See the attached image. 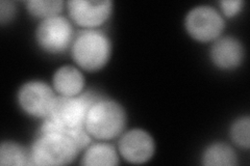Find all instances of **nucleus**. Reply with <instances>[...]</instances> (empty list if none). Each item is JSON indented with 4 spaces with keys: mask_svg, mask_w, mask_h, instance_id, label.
I'll return each mask as SVG.
<instances>
[{
    "mask_svg": "<svg viewBox=\"0 0 250 166\" xmlns=\"http://www.w3.org/2000/svg\"><path fill=\"white\" fill-rule=\"evenodd\" d=\"M210 58L214 65L222 70H231L241 65L244 58V48L237 38L221 37L210 49Z\"/></svg>",
    "mask_w": 250,
    "mask_h": 166,
    "instance_id": "obj_10",
    "label": "nucleus"
},
{
    "mask_svg": "<svg viewBox=\"0 0 250 166\" xmlns=\"http://www.w3.org/2000/svg\"><path fill=\"white\" fill-rule=\"evenodd\" d=\"M53 88L61 97H76L83 92L84 77L75 67H61L54 73Z\"/></svg>",
    "mask_w": 250,
    "mask_h": 166,
    "instance_id": "obj_11",
    "label": "nucleus"
},
{
    "mask_svg": "<svg viewBox=\"0 0 250 166\" xmlns=\"http://www.w3.org/2000/svg\"><path fill=\"white\" fill-rule=\"evenodd\" d=\"M221 10L226 17H233L243 9L244 2L241 0H223L220 2Z\"/></svg>",
    "mask_w": 250,
    "mask_h": 166,
    "instance_id": "obj_17",
    "label": "nucleus"
},
{
    "mask_svg": "<svg viewBox=\"0 0 250 166\" xmlns=\"http://www.w3.org/2000/svg\"><path fill=\"white\" fill-rule=\"evenodd\" d=\"M118 148L126 161L142 164L151 159L155 151V145L149 133L142 129H135L123 134L119 140Z\"/></svg>",
    "mask_w": 250,
    "mask_h": 166,
    "instance_id": "obj_9",
    "label": "nucleus"
},
{
    "mask_svg": "<svg viewBox=\"0 0 250 166\" xmlns=\"http://www.w3.org/2000/svg\"><path fill=\"white\" fill-rule=\"evenodd\" d=\"M16 14V6L13 1H5L2 0L0 2V22L1 24H5L10 22Z\"/></svg>",
    "mask_w": 250,
    "mask_h": 166,
    "instance_id": "obj_18",
    "label": "nucleus"
},
{
    "mask_svg": "<svg viewBox=\"0 0 250 166\" xmlns=\"http://www.w3.org/2000/svg\"><path fill=\"white\" fill-rule=\"evenodd\" d=\"M70 17L77 25L85 28L97 27L109 18L113 12V2L109 0H72L67 2Z\"/></svg>",
    "mask_w": 250,
    "mask_h": 166,
    "instance_id": "obj_8",
    "label": "nucleus"
},
{
    "mask_svg": "<svg viewBox=\"0 0 250 166\" xmlns=\"http://www.w3.org/2000/svg\"><path fill=\"white\" fill-rule=\"evenodd\" d=\"M109 38L96 30H85L77 36L72 44V56L82 69L94 72L103 69L111 57Z\"/></svg>",
    "mask_w": 250,
    "mask_h": 166,
    "instance_id": "obj_4",
    "label": "nucleus"
},
{
    "mask_svg": "<svg viewBox=\"0 0 250 166\" xmlns=\"http://www.w3.org/2000/svg\"><path fill=\"white\" fill-rule=\"evenodd\" d=\"M249 129H250V120L249 116L240 117L234 121L230 127V136L234 144L241 148H249L250 138H249Z\"/></svg>",
    "mask_w": 250,
    "mask_h": 166,
    "instance_id": "obj_16",
    "label": "nucleus"
},
{
    "mask_svg": "<svg viewBox=\"0 0 250 166\" xmlns=\"http://www.w3.org/2000/svg\"><path fill=\"white\" fill-rule=\"evenodd\" d=\"M71 23L62 16L44 19L37 28L36 38L39 46L49 53L64 52L72 43Z\"/></svg>",
    "mask_w": 250,
    "mask_h": 166,
    "instance_id": "obj_6",
    "label": "nucleus"
},
{
    "mask_svg": "<svg viewBox=\"0 0 250 166\" xmlns=\"http://www.w3.org/2000/svg\"><path fill=\"white\" fill-rule=\"evenodd\" d=\"M82 163L88 166H112L119 163V156L113 146L101 142L87 148Z\"/></svg>",
    "mask_w": 250,
    "mask_h": 166,
    "instance_id": "obj_12",
    "label": "nucleus"
},
{
    "mask_svg": "<svg viewBox=\"0 0 250 166\" xmlns=\"http://www.w3.org/2000/svg\"><path fill=\"white\" fill-rule=\"evenodd\" d=\"M125 125L126 113L119 103L100 99L90 108L84 127L91 137L108 140L122 135Z\"/></svg>",
    "mask_w": 250,
    "mask_h": 166,
    "instance_id": "obj_2",
    "label": "nucleus"
},
{
    "mask_svg": "<svg viewBox=\"0 0 250 166\" xmlns=\"http://www.w3.org/2000/svg\"><path fill=\"white\" fill-rule=\"evenodd\" d=\"M186 29L199 42H209L220 37L224 29V20L216 9L200 5L188 13L185 20Z\"/></svg>",
    "mask_w": 250,
    "mask_h": 166,
    "instance_id": "obj_5",
    "label": "nucleus"
},
{
    "mask_svg": "<svg viewBox=\"0 0 250 166\" xmlns=\"http://www.w3.org/2000/svg\"><path fill=\"white\" fill-rule=\"evenodd\" d=\"M0 164L1 165H33L30 151L12 141L2 142L0 146Z\"/></svg>",
    "mask_w": 250,
    "mask_h": 166,
    "instance_id": "obj_14",
    "label": "nucleus"
},
{
    "mask_svg": "<svg viewBox=\"0 0 250 166\" xmlns=\"http://www.w3.org/2000/svg\"><path fill=\"white\" fill-rule=\"evenodd\" d=\"M202 162L208 166H232L237 164V155L229 146L217 142L207 148Z\"/></svg>",
    "mask_w": 250,
    "mask_h": 166,
    "instance_id": "obj_13",
    "label": "nucleus"
},
{
    "mask_svg": "<svg viewBox=\"0 0 250 166\" xmlns=\"http://www.w3.org/2000/svg\"><path fill=\"white\" fill-rule=\"evenodd\" d=\"M80 151L76 142L64 134L40 132L30 155L35 165H66L73 162Z\"/></svg>",
    "mask_w": 250,
    "mask_h": 166,
    "instance_id": "obj_3",
    "label": "nucleus"
},
{
    "mask_svg": "<svg viewBox=\"0 0 250 166\" xmlns=\"http://www.w3.org/2000/svg\"><path fill=\"white\" fill-rule=\"evenodd\" d=\"M57 98L50 86L43 81L26 82L18 92L20 107L27 114L37 117L48 116Z\"/></svg>",
    "mask_w": 250,
    "mask_h": 166,
    "instance_id": "obj_7",
    "label": "nucleus"
},
{
    "mask_svg": "<svg viewBox=\"0 0 250 166\" xmlns=\"http://www.w3.org/2000/svg\"><path fill=\"white\" fill-rule=\"evenodd\" d=\"M98 94L84 92L76 97H58L49 115L45 118L41 132H57L72 138L81 149L91 142L84 123L90 108L100 100Z\"/></svg>",
    "mask_w": 250,
    "mask_h": 166,
    "instance_id": "obj_1",
    "label": "nucleus"
},
{
    "mask_svg": "<svg viewBox=\"0 0 250 166\" xmlns=\"http://www.w3.org/2000/svg\"><path fill=\"white\" fill-rule=\"evenodd\" d=\"M29 13L44 19L56 17L62 11V0H30L26 2Z\"/></svg>",
    "mask_w": 250,
    "mask_h": 166,
    "instance_id": "obj_15",
    "label": "nucleus"
}]
</instances>
